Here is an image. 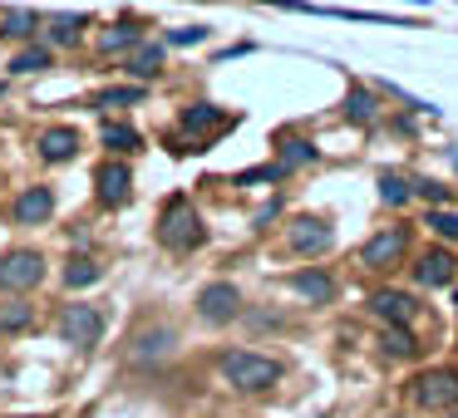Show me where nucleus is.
<instances>
[{
  "label": "nucleus",
  "mask_w": 458,
  "mask_h": 418,
  "mask_svg": "<svg viewBox=\"0 0 458 418\" xmlns=\"http://www.w3.org/2000/svg\"><path fill=\"white\" fill-rule=\"evenodd\" d=\"M158 241L168 251H178V256H188V251H198L202 241H208V227H202L198 207H192V197H168L163 202V217H158Z\"/></svg>",
  "instance_id": "obj_1"
},
{
  "label": "nucleus",
  "mask_w": 458,
  "mask_h": 418,
  "mask_svg": "<svg viewBox=\"0 0 458 418\" xmlns=\"http://www.w3.org/2000/svg\"><path fill=\"white\" fill-rule=\"evenodd\" d=\"M217 374L227 379L237 394H267V389H276L281 364L267 355H251V349H232V355L217 359Z\"/></svg>",
  "instance_id": "obj_2"
},
{
  "label": "nucleus",
  "mask_w": 458,
  "mask_h": 418,
  "mask_svg": "<svg viewBox=\"0 0 458 418\" xmlns=\"http://www.w3.org/2000/svg\"><path fill=\"white\" fill-rule=\"evenodd\" d=\"M45 280V256L40 251H30V247H15V251H5L0 256V290H35Z\"/></svg>",
  "instance_id": "obj_3"
},
{
  "label": "nucleus",
  "mask_w": 458,
  "mask_h": 418,
  "mask_svg": "<svg viewBox=\"0 0 458 418\" xmlns=\"http://www.w3.org/2000/svg\"><path fill=\"white\" fill-rule=\"evenodd\" d=\"M60 339H64V345H80V349H94L104 339V315L94 305H64Z\"/></svg>",
  "instance_id": "obj_4"
},
{
  "label": "nucleus",
  "mask_w": 458,
  "mask_h": 418,
  "mask_svg": "<svg viewBox=\"0 0 458 418\" xmlns=\"http://www.w3.org/2000/svg\"><path fill=\"white\" fill-rule=\"evenodd\" d=\"M237 305H242V296H237L232 280H212V286L198 290V315L208 320V325H227V320L237 315Z\"/></svg>",
  "instance_id": "obj_5"
},
{
  "label": "nucleus",
  "mask_w": 458,
  "mask_h": 418,
  "mask_svg": "<svg viewBox=\"0 0 458 418\" xmlns=\"http://www.w3.org/2000/svg\"><path fill=\"white\" fill-rule=\"evenodd\" d=\"M129 192H133V172H129V163H99V172H94V197L104 202V207H123L129 202Z\"/></svg>",
  "instance_id": "obj_6"
},
{
  "label": "nucleus",
  "mask_w": 458,
  "mask_h": 418,
  "mask_svg": "<svg viewBox=\"0 0 458 418\" xmlns=\"http://www.w3.org/2000/svg\"><path fill=\"white\" fill-rule=\"evenodd\" d=\"M409 251V227H389V231H379V237H369L365 241V251H360V261H365L369 271H385V266H394L399 256Z\"/></svg>",
  "instance_id": "obj_7"
},
{
  "label": "nucleus",
  "mask_w": 458,
  "mask_h": 418,
  "mask_svg": "<svg viewBox=\"0 0 458 418\" xmlns=\"http://www.w3.org/2000/svg\"><path fill=\"white\" fill-rule=\"evenodd\" d=\"M414 394L424 408H458V374L454 369H428V374H419Z\"/></svg>",
  "instance_id": "obj_8"
},
{
  "label": "nucleus",
  "mask_w": 458,
  "mask_h": 418,
  "mask_svg": "<svg viewBox=\"0 0 458 418\" xmlns=\"http://www.w3.org/2000/svg\"><path fill=\"white\" fill-rule=\"evenodd\" d=\"M55 217V192L50 188H25L11 207V222L15 227H40V222Z\"/></svg>",
  "instance_id": "obj_9"
},
{
  "label": "nucleus",
  "mask_w": 458,
  "mask_h": 418,
  "mask_svg": "<svg viewBox=\"0 0 458 418\" xmlns=\"http://www.w3.org/2000/svg\"><path fill=\"white\" fill-rule=\"evenodd\" d=\"M330 247H335L330 222H320V217L296 222V231H291V251H301V256H320V251H330Z\"/></svg>",
  "instance_id": "obj_10"
},
{
  "label": "nucleus",
  "mask_w": 458,
  "mask_h": 418,
  "mask_svg": "<svg viewBox=\"0 0 458 418\" xmlns=\"http://www.w3.org/2000/svg\"><path fill=\"white\" fill-rule=\"evenodd\" d=\"M35 148H40L45 163H70L74 153H80V129H70V123H55V129H45L40 138H35Z\"/></svg>",
  "instance_id": "obj_11"
},
{
  "label": "nucleus",
  "mask_w": 458,
  "mask_h": 418,
  "mask_svg": "<svg viewBox=\"0 0 458 418\" xmlns=\"http://www.w3.org/2000/svg\"><path fill=\"white\" fill-rule=\"evenodd\" d=\"M173 345H178V335H173L168 325H158V330H148V335L133 339L129 359H133V364H163V359L173 355Z\"/></svg>",
  "instance_id": "obj_12"
},
{
  "label": "nucleus",
  "mask_w": 458,
  "mask_h": 418,
  "mask_svg": "<svg viewBox=\"0 0 458 418\" xmlns=\"http://www.w3.org/2000/svg\"><path fill=\"white\" fill-rule=\"evenodd\" d=\"M291 290H296V296H306L310 305H330V300H335V276H330V271H320V266L296 271V276H291Z\"/></svg>",
  "instance_id": "obj_13"
},
{
  "label": "nucleus",
  "mask_w": 458,
  "mask_h": 418,
  "mask_svg": "<svg viewBox=\"0 0 458 418\" xmlns=\"http://www.w3.org/2000/svg\"><path fill=\"white\" fill-rule=\"evenodd\" d=\"M414 280H419L424 290H438V286H448V280H454V256H448L444 247L424 251V256H419V266H414Z\"/></svg>",
  "instance_id": "obj_14"
},
{
  "label": "nucleus",
  "mask_w": 458,
  "mask_h": 418,
  "mask_svg": "<svg viewBox=\"0 0 458 418\" xmlns=\"http://www.w3.org/2000/svg\"><path fill=\"white\" fill-rule=\"evenodd\" d=\"M369 310L385 315L389 325H409L419 305H414V296H404V290H375V296H369Z\"/></svg>",
  "instance_id": "obj_15"
},
{
  "label": "nucleus",
  "mask_w": 458,
  "mask_h": 418,
  "mask_svg": "<svg viewBox=\"0 0 458 418\" xmlns=\"http://www.w3.org/2000/svg\"><path fill=\"white\" fill-rule=\"evenodd\" d=\"M123 70H129L133 79H158V70H163V45L139 40V45H133V54H129V64H123Z\"/></svg>",
  "instance_id": "obj_16"
},
{
  "label": "nucleus",
  "mask_w": 458,
  "mask_h": 418,
  "mask_svg": "<svg viewBox=\"0 0 458 418\" xmlns=\"http://www.w3.org/2000/svg\"><path fill=\"white\" fill-rule=\"evenodd\" d=\"M40 25H45V15L25 11V5H15V11L0 15V35H5V40H30V35L40 30Z\"/></svg>",
  "instance_id": "obj_17"
},
{
  "label": "nucleus",
  "mask_w": 458,
  "mask_h": 418,
  "mask_svg": "<svg viewBox=\"0 0 458 418\" xmlns=\"http://www.w3.org/2000/svg\"><path fill=\"white\" fill-rule=\"evenodd\" d=\"M84 25H89V15H45V40L50 45H74Z\"/></svg>",
  "instance_id": "obj_18"
},
{
  "label": "nucleus",
  "mask_w": 458,
  "mask_h": 418,
  "mask_svg": "<svg viewBox=\"0 0 458 418\" xmlns=\"http://www.w3.org/2000/svg\"><path fill=\"white\" fill-rule=\"evenodd\" d=\"M178 123L188 133H198V129H227V113H222L217 104H188V109L178 113Z\"/></svg>",
  "instance_id": "obj_19"
},
{
  "label": "nucleus",
  "mask_w": 458,
  "mask_h": 418,
  "mask_svg": "<svg viewBox=\"0 0 458 418\" xmlns=\"http://www.w3.org/2000/svg\"><path fill=\"white\" fill-rule=\"evenodd\" d=\"M35 325V305L30 300H5L0 305V335H21V330Z\"/></svg>",
  "instance_id": "obj_20"
},
{
  "label": "nucleus",
  "mask_w": 458,
  "mask_h": 418,
  "mask_svg": "<svg viewBox=\"0 0 458 418\" xmlns=\"http://www.w3.org/2000/svg\"><path fill=\"white\" fill-rule=\"evenodd\" d=\"M345 113L355 123H375L379 119V99L365 89V84H350V94H345Z\"/></svg>",
  "instance_id": "obj_21"
},
{
  "label": "nucleus",
  "mask_w": 458,
  "mask_h": 418,
  "mask_svg": "<svg viewBox=\"0 0 458 418\" xmlns=\"http://www.w3.org/2000/svg\"><path fill=\"white\" fill-rule=\"evenodd\" d=\"M379 345H385V355H394V359H414L419 355V339H414V330H409V325H385Z\"/></svg>",
  "instance_id": "obj_22"
},
{
  "label": "nucleus",
  "mask_w": 458,
  "mask_h": 418,
  "mask_svg": "<svg viewBox=\"0 0 458 418\" xmlns=\"http://www.w3.org/2000/svg\"><path fill=\"white\" fill-rule=\"evenodd\" d=\"M139 40H143V25L139 21H123V25H114V30H104L99 50L104 54H119V50H133Z\"/></svg>",
  "instance_id": "obj_23"
},
{
  "label": "nucleus",
  "mask_w": 458,
  "mask_h": 418,
  "mask_svg": "<svg viewBox=\"0 0 458 418\" xmlns=\"http://www.w3.org/2000/svg\"><path fill=\"white\" fill-rule=\"evenodd\" d=\"M104 148L109 153H139L143 148V138H139V129H129V123H104Z\"/></svg>",
  "instance_id": "obj_24"
},
{
  "label": "nucleus",
  "mask_w": 458,
  "mask_h": 418,
  "mask_svg": "<svg viewBox=\"0 0 458 418\" xmlns=\"http://www.w3.org/2000/svg\"><path fill=\"white\" fill-rule=\"evenodd\" d=\"M99 276H104V266L94 256H70V266H64V286H94Z\"/></svg>",
  "instance_id": "obj_25"
},
{
  "label": "nucleus",
  "mask_w": 458,
  "mask_h": 418,
  "mask_svg": "<svg viewBox=\"0 0 458 418\" xmlns=\"http://www.w3.org/2000/svg\"><path fill=\"white\" fill-rule=\"evenodd\" d=\"M281 168H301V163H316V143L310 138H281Z\"/></svg>",
  "instance_id": "obj_26"
},
{
  "label": "nucleus",
  "mask_w": 458,
  "mask_h": 418,
  "mask_svg": "<svg viewBox=\"0 0 458 418\" xmlns=\"http://www.w3.org/2000/svg\"><path fill=\"white\" fill-rule=\"evenodd\" d=\"M11 70L15 74H40V70H50V45H30V50H21L11 60Z\"/></svg>",
  "instance_id": "obj_27"
},
{
  "label": "nucleus",
  "mask_w": 458,
  "mask_h": 418,
  "mask_svg": "<svg viewBox=\"0 0 458 418\" xmlns=\"http://www.w3.org/2000/svg\"><path fill=\"white\" fill-rule=\"evenodd\" d=\"M434 237L444 241H458V212H444V207H428V222H424Z\"/></svg>",
  "instance_id": "obj_28"
},
{
  "label": "nucleus",
  "mask_w": 458,
  "mask_h": 418,
  "mask_svg": "<svg viewBox=\"0 0 458 418\" xmlns=\"http://www.w3.org/2000/svg\"><path fill=\"white\" fill-rule=\"evenodd\" d=\"M281 178H286V168H281V163H261V168L237 172V188H257V182H281Z\"/></svg>",
  "instance_id": "obj_29"
},
{
  "label": "nucleus",
  "mask_w": 458,
  "mask_h": 418,
  "mask_svg": "<svg viewBox=\"0 0 458 418\" xmlns=\"http://www.w3.org/2000/svg\"><path fill=\"white\" fill-rule=\"evenodd\" d=\"M379 197H385L389 207H404V202H409V188H404V178H379Z\"/></svg>",
  "instance_id": "obj_30"
},
{
  "label": "nucleus",
  "mask_w": 458,
  "mask_h": 418,
  "mask_svg": "<svg viewBox=\"0 0 458 418\" xmlns=\"http://www.w3.org/2000/svg\"><path fill=\"white\" fill-rule=\"evenodd\" d=\"M143 99V89H109V94H99V109H114V104H139Z\"/></svg>",
  "instance_id": "obj_31"
},
{
  "label": "nucleus",
  "mask_w": 458,
  "mask_h": 418,
  "mask_svg": "<svg viewBox=\"0 0 458 418\" xmlns=\"http://www.w3.org/2000/svg\"><path fill=\"white\" fill-rule=\"evenodd\" d=\"M168 40H173V45H202V40H208V25H188V30H173Z\"/></svg>",
  "instance_id": "obj_32"
},
{
  "label": "nucleus",
  "mask_w": 458,
  "mask_h": 418,
  "mask_svg": "<svg viewBox=\"0 0 458 418\" xmlns=\"http://www.w3.org/2000/svg\"><path fill=\"white\" fill-rule=\"evenodd\" d=\"M419 197H424V202H448V188H444V182H419Z\"/></svg>",
  "instance_id": "obj_33"
},
{
  "label": "nucleus",
  "mask_w": 458,
  "mask_h": 418,
  "mask_svg": "<svg viewBox=\"0 0 458 418\" xmlns=\"http://www.w3.org/2000/svg\"><path fill=\"white\" fill-rule=\"evenodd\" d=\"M276 212H281V207H276V202H271V207H261V212H257V231H267V222H271V217H276Z\"/></svg>",
  "instance_id": "obj_34"
},
{
  "label": "nucleus",
  "mask_w": 458,
  "mask_h": 418,
  "mask_svg": "<svg viewBox=\"0 0 458 418\" xmlns=\"http://www.w3.org/2000/svg\"><path fill=\"white\" fill-rule=\"evenodd\" d=\"M15 418H50V414H15Z\"/></svg>",
  "instance_id": "obj_35"
},
{
  "label": "nucleus",
  "mask_w": 458,
  "mask_h": 418,
  "mask_svg": "<svg viewBox=\"0 0 458 418\" xmlns=\"http://www.w3.org/2000/svg\"><path fill=\"white\" fill-rule=\"evenodd\" d=\"M0 94H5V84H0Z\"/></svg>",
  "instance_id": "obj_36"
},
{
  "label": "nucleus",
  "mask_w": 458,
  "mask_h": 418,
  "mask_svg": "<svg viewBox=\"0 0 458 418\" xmlns=\"http://www.w3.org/2000/svg\"><path fill=\"white\" fill-rule=\"evenodd\" d=\"M448 418H458V414H448Z\"/></svg>",
  "instance_id": "obj_37"
},
{
  "label": "nucleus",
  "mask_w": 458,
  "mask_h": 418,
  "mask_svg": "<svg viewBox=\"0 0 458 418\" xmlns=\"http://www.w3.org/2000/svg\"><path fill=\"white\" fill-rule=\"evenodd\" d=\"M454 300H458V296H454Z\"/></svg>",
  "instance_id": "obj_38"
}]
</instances>
